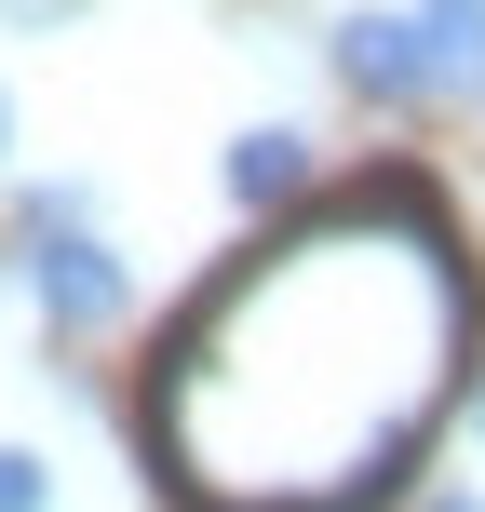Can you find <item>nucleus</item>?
Returning a JSON list of instances; mask_svg holds the SVG:
<instances>
[{
	"label": "nucleus",
	"instance_id": "nucleus-6",
	"mask_svg": "<svg viewBox=\"0 0 485 512\" xmlns=\"http://www.w3.org/2000/svg\"><path fill=\"white\" fill-rule=\"evenodd\" d=\"M0 512H54V472L27 459V445H0Z\"/></svg>",
	"mask_w": 485,
	"mask_h": 512
},
{
	"label": "nucleus",
	"instance_id": "nucleus-3",
	"mask_svg": "<svg viewBox=\"0 0 485 512\" xmlns=\"http://www.w3.org/2000/svg\"><path fill=\"white\" fill-rule=\"evenodd\" d=\"M324 68L351 81L364 108H432V95H445V68H432V41H418V14H337Z\"/></svg>",
	"mask_w": 485,
	"mask_h": 512
},
{
	"label": "nucleus",
	"instance_id": "nucleus-9",
	"mask_svg": "<svg viewBox=\"0 0 485 512\" xmlns=\"http://www.w3.org/2000/svg\"><path fill=\"white\" fill-rule=\"evenodd\" d=\"M472 432H485V391H472Z\"/></svg>",
	"mask_w": 485,
	"mask_h": 512
},
{
	"label": "nucleus",
	"instance_id": "nucleus-7",
	"mask_svg": "<svg viewBox=\"0 0 485 512\" xmlns=\"http://www.w3.org/2000/svg\"><path fill=\"white\" fill-rule=\"evenodd\" d=\"M418 512H485V499H472V486H445V499H418Z\"/></svg>",
	"mask_w": 485,
	"mask_h": 512
},
{
	"label": "nucleus",
	"instance_id": "nucleus-1",
	"mask_svg": "<svg viewBox=\"0 0 485 512\" xmlns=\"http://www.w3.org/2000/svg\"><path fill=\"white\" fill-rule=\"evenodd\" d=\"M459 351V243L405 176H378L176 310L149 364V459L189 512H364L432 445Z\"/></svg>",
	"mask_w": 485,
	"mask_h": 512
},
{
	"label": "nucleus",
	"instance_id": "nucleus-5",
	"mask_svg": "<svg viewBox=\"0 0 485 512\" xmlns=\"http://www.w3.org/2000/svg\"><path fill=\"white\" fill-rule=\"evenodd\" d=\"M418 41H432L445 95H485V0H418Z\"/></svg>",
	"mask_w": 485,
	"mask_h": 512
},
{
	"label": "nucleus",
	"instance_id": "nucleus-8",
	"mask_svg": "<svg viewBox=\"0 0 485 512\" xmlns=\"http://www.w3.org/2000/svg\"><path fill=\"white\" fill-rule=\"evenodd\" d=\"M0 149H14V108H0Z\"/></svg>",
	"mask_w": 485,
	"mask_h": 512
},
{
	"label": "nucleus",
	"instance_id": "nucleus-4",
	"mask_svg": "<svg viewBox=\"0 0 485 512\" xmlns=\"http://www.w3.org/2000/svg\"><path fill=\"white\" fill-rule=\"evenodd\" d=\"M216 189H230L243 216H283V203H310V189H324V149H310L297 122H256V135H230Z\"/></svg>",
	"mask_w": 485,
	"mask_h": 512
},
{
	"label": "nucleus",
	"instance_id": "nucleus-2",
	"mask_svg": "<svg viewBox=\"0 0 485 512\" xmlns=\"http://www.w3.org/2000/svg\"><path fill=\"white\" fill-rule=\"evenodd\" d=\"M14 283L41 297V324L54 337H108L135 310V270H122V243L95 230V189H68V176H41L14 203Z\"/></svg>",
	"mask_w": 485,
	"mask_h": 512
}]
</instances>
